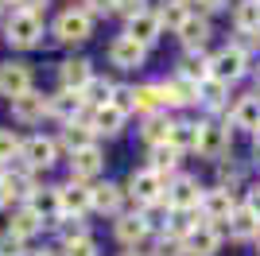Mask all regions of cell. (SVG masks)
Masks as SVG:
<instances>
[{"mask_svg":"<svg viewBox=\"0 0 260 256\" xmlns=\"http://www.w3.org/2000/svg\"><path fill=\"white\" fill-rule=\"evenodd\" d=\"M245 70H249V54L241 51L237 43H233V47H221V51L210 58V78H217V82H225V85L237 82Z\"/></svg>","mask_w":260,"mask_h":256,"instance_id":"6da1fadb","label":"cell"},{"mask_svg":"<svg viewBox=\"0 0 260 256\" xmlns=\"http://www.w3.org/2000/svg\"><path fill=\"white\" fill-rule=\"evenodd\" d=\"M39 35H43V20H39L35 12L20 8V12L8 20V43H12V47H20V51L35 47V43H39Z\"/></svg>","mask_w":260,"mask_h":256,"instance_id":"7a4b0ae2","label":"cell"},{"mask_svg":"<svg viewBox=\"0 0 260 256\" xmlns=\"http://www.w3.org/2000/svg\"><path fill=\"white\" fill-rule=\"evenodd\" d=\"M89 27H93V20H89V12H82V8H70V12H62V16L54 20L58 43H86Z\"/></svg>","mask_w":260,"mask_h":256,"instance_id":"3957f363","label":"cell"},{"mask_svg":"<svg viewBox=\"0 0 260 256\" xmlns=\"http://www.w3.org/2000/svg\"><path fill=\"white\" fill-rule=\"evenodd\" d=\"M128 186H132V194H136L144 206L163 202V198H167V179H163L159 171H152V167H148V171H132Z\"/></svg>","mask_w":260,"mask_h":256,"instance_id":"277c9868","label":"cell"},{"mask_svg":"<svg viewBox=\"0 0 260 256\" xmlns=\"http://www.w3.org/2000/svg\"><path fill=\"white\" fill-rule=\"evenodd\" d=\"M163 202L171 206L175 213H190L202 206V190H198V182L194 179H179L175 186H167V198Z\"/></svg>","mask_w":260,"mask_h":256,"instance_id":"5b68a950","label":"cell"},{"mask_svg":"<svg viewBox=\"0 0 260 256\" xmlns=\"http://www.w3.org/2000/svg\"><path fill=\"white\" fill-rule=\"evenodd\" d=\"M198 210L206 213V221H229V213L237 210V202H233V190L229 186H214V190L202 194V206Z\"/></svg>","mask_w":260,"mask_h":256,"instance_id":"8992f818","label":"cell"},{"mask_svg":"<svg viewBox=\"0 0 260 256\" xmlns=\"http://www.w3.org/2000/svg\"><path fill=\"white\" fill-rule=\"evenodd\" d=\"M27 89H31V70H27L23 62H4L0 66V93L4 97L16 101V97L27 93Z\"/></svg>","mask_w":260,"mask_h":256,"instance_id":"52a82bcc","label":"cell"},{"mask_svg":"<svg viewBox=\"0 0 260 256\" xmlns=\"http://www.w3.org/2000/svg\"><path fill=\"white\" fill-rule=\"evenodd\" d=\"M198 151L206 159H221L229 151V124H202L198 132Z\"/></svg>","mask_w":260,"mask_h":256,"instance_id":"ba28073f","label":"cell"},{"mask_svg":"<svg viewBox=\"0 0 260 256\" xmlns=\"http://www.w3.org/2000/svg\"><path fill=\"white\" fill-rule=\"evenodd\" d=\"M217 245H221V237H217L214 225H194V229L183 237L186 256H214V252H217Z\"/></svg>","mask_w":260,"mask_h":256,"instance_id":"9c48e42d","label":"cell"},{"mask_svg":"<svg viewBox=\"0 0 260 256\" xmlns=\"http://www.w3.org/2000/svg\"><path fill=\"white\" fill-rule=\"evenodd\" d=\"M144 54H148V47H140V43L128 39V35H120V39L109 43V58H113V66H120V70L140 66V62H144Z\"/></svg>","mask_w":260,"mask_h":256,"instance_id":"30bf717a","label":"cell"},{"mask_svg":"<svg viewBox=\"0 0 260 256\" xmlns=\"http://www.w3.org/2000/svg\"><path fill=\"white\" fill-rule=\"evenodd\" d=\"M20 155H23V163H27L31 171L51 167V163H54V140H47V136H31V140H23Z\"/></svg>","mask_w":260,"mask_h":256,"instance_id":"8fae6325","label":"cell"},{"mask_svg":"<svg viewBox=\"0 0 260 256\" xmlns=\"http://www.w3.org/2000/svg\"><path fill=\"white\" fill-rule=\"evenodd\" d=\"M58 82H62V89H70V93H82V89L93 82L89 62H86V58H70V62H62V66H58Z\"/></svg>","mask_w":260,"mask_h":256,"instance_id":"7c38bea8","label":"cell"},{"mask_svg":"<svg viewBox=\"0 0 260 256\" xmlns=\"http://www.w3.org/2000/svg\"><path fill=\"white\" fill-rule=\"evenodd\" d=\"M47 109H51V101H47L43 93L27 89V93H20L16 101H12V117H16V120H39Z\"/></svg>","mask_w":260,"mask_h":256,"instance_id":"4fadbf2b","label":"cell"},{"mask_svg":"<svg viewBox=\"0 0 260 256\" xmlns=\"http://www.w3.org/2000/svg\"><path fill=\"white\" fill-rule=\"evenodd\" d=\"M89 206H93V198H89V190L82 186V182L58 186V210H62V213H74V217H82V210H89Z\"/></svg>","mask_w":260,"mask_h":256,"instance_id":"5bb4252c","label":"cell"},{"mask_svg":"<svg viewBox=\"0 0 260 256\" xmlns=\"http://www.w3.org/2000/svg\"><path fill=\"white\" fill-rule=\"evenodd\" d=\"M163 89V105H194L198 101V85L190 82V78H171L167 85H159Z\"/></svg>","mask_w":260,"mask_h":256,"instance_id":"9a60e30c","label":"cell"},{"mask_svg":"<svg viewBox=\"0 0 260 256\" xmlns=\"http://www.w3.org/2000/svg\"><path fill=\"white\" fill-rule=\"evenodd\" d=\"M229 237H237V241L260 237V217L249 210V206H237V210L229 213Z\"/></svg>","mask_w":260,"mask_h":256,"instance_id":"2e32d148","label":"cell"},{"mask_svg":"<svg viewBox=\"0 0 260 256\" xmlns=\"http://www.w3.org/2000/svg\"><path fill=\"white\" fill-rule=\"evenodd\" d=\"M105 167V159H101L98 148H86V151H74V159H70V175H74V182L82 179H93L98 171Z\"/></svg>","mask_w":260,"mask_h":256,"instance_id":"e0dca14e","label":"cell"},{"mask_svg":"<svg viewBox=\"0 0 260 256\" xmlns=\"http://www.w3.org/2000/svg\"><path fill=\"white\" fill-rule=\"evenodd\" d=\"M120 124H124V113H120L113 101L101 105V109H93V117H89V128H93V132H105V136H117Z\"/></svg>","mask_w":260,"mask_h":256,"instance_id":"ac0fdd59","label":"cell"},{"mask_svg":"<svg viewBox=\"0 0 260 256\" xmlns=\"http://www.w3.org/2000/svg\"><path fill=\"white\" fill-rule=\"evenodd\" d=\"M128 39H136L140 47L155 43V39H159V16H152V12H140L136 20H128Z\"/></svg>","mask_w":260,"mask_h":256,"instance_id":"d6986e66","label":"cell"},{"mask_svg":"<svg viewBox=\"0 0 260 256\" xmlns=\"http://www.w3.org/2000/svg\"><path fill=\"white\" fill-rule=\"evenodd\" d=\"M233 23L241 35H260V0H241L233 8Z\"/></svg>","mask_w":260,"mask_h":256,"instance_id":"ffe728a7","label":"cell"},{"mask_svg":"<svg viewBox=\"0 0 260 256\" xmlns=\"http://www.w3.org/2000/svg\"><path fill=\"white\" fill-rule=\"evenodd\" d=\"M233 128H260V97H241L237 105H233Z\"/></svg>","mask_w":260,"mask_h":256,"instance_id":"44dd1931","label":"cell"},{"mask_svg":"<svg viewBox=\"0 0 260 256\" xmlns=\"http://www.w3.org/2000/svg\"><path fill=\"white\" fill-rule=\"evenodd\" d=\"M86 109V101H82V93H70V89H62V93H54L51 97V109L47 113H54V117H62V120H70L74 124V117Z\"/></svg>","mask_w":260,"mask_h":256,"instance_id":"7402d4cb","label":"cell"},{"mask_svg":"<svg viewBox=\"0 0 260 256\" xmlns=\"http://www.w3.org/2000/svg\"><path fill=\"white\" fill-rule=\"evenodd\" d=\"M198 132H202V124L179 120V124H171V136H167V144H171L175 151H190V148H198Z\"/></svg>","mask_w":260,"mask_h":256,"instance_id":"603a6c76","label":"cell"},{"mask_svg":"<svg viewBox=\"0 0 260 256\" xmlns=\"http://www.w3.org/2000/svg\"><path fill=\"white\" fill-rule=\"evenodd\" d=\"M179 39H183L190 51H198V47L210 39V23L202 20V16H186V23L179 27Z\"/></svg>","mask_w":260,"mask_h":256,"instance_id":"cb8c5ba5","label":"cell"},{"mask_svg":"<svg viewBox=\"0 0 260 256\" xmlns=\"http://www.w3.org/2000/svg\"><path fill=\"white\" fill-rule=\"evenodd\" d=\"M144 233H148V221H144L140 213H124V217L117 221V237L124 241V245H140Z\"/></svg>","mask_w":260,"mask_h":256,"instance_id":"d4e9b609","label":"cell"},{"mask_svg":"<svg viewBox=\"0 0 260 256\" xmlns=\"http://www.w3.org/2000/svg\"><path fill=\"white\" fill-rule=\"evenodd\" d=\"M113 93H117V85H113V82L93 78V82L82 89V101H86V105H93V109H101V105H109V101H113Z\"/></svg>","mask_w":260,"mask_h":256,"instance_id":"484cf974","label":"cell"},{"mask_svg":"<svg viewBox=\"0 0 260 256\" xmlns=\"http://www.w3.org/2000/svg\"><path fill=\"white\" fill-rule=\"evenodd\" d=\"M39 229H43V217H39V213H35L31 206H23V210L16 213V217H12V229H8V233H16V237L23 241V237L39 233Z\"/></svg>","mask_w":260,"mask_h":256,"instance_id":"4316f807","label":"cell"},{"mask_svg":"<svg viewBox=\"0 0 260 256\" xmlns=\"http://www.w3.org/2000/svg\"><path fill=\"white\" fill-rule=\"evenodd\" d=\"M132 105L140 113H155V109H163V89L159 85H136L132 89Z\"/></svg>","mask_w":260,"mask_h":256,"instance_id":"83f0119b","label":"cell"},{"mask_svg":"<svg viewBox=\"0 0 260 256\" xmlns=\"http://www.w3.org/2000/svg\"><path fill=\"white\" fill-rule=\"evenodd\" d=\"M179 74H183V78H190L194 85H202V82L210 78V58H202L198 51H190V54L183 58V66H179Z\"/></svg>","mask_w":260,"mask_h":256,"instance_id":"f1b7e54d","label":"cell"},{"mask_svg":"<svg viewBox=\"0 0 260 256\" xmlns=\"http://www.w3.org/2000/svg\"><path fill=\"white\" fill-rule=\"evenodd\" d=\"M155 16H159V27H175V31H179V27L186 23V16H190V12H186L179 0H163Z\"/></svg>","mask_w":260,"mask_h":256,"instance_id":"f546056e","label":"cell"},{"mask_svg":"<svg viewBox=\"0 0 260 256\" xmlns=\"http://www.w3.org/2000/svg\"><path fill=\"white\" fill-rule=\"evenodd\" d=\"M89 198H93V206H98L101 213H113V210L120 206V186H113V182L93 186V190H89Z\"/></svg>","mask_w":260,"mask_h":256,"instance_id":"4dcf8cb0","label":"cell"},{"mask_svg":"<svg viewBox=\"0 0 260 256\" xmlns=\"http://www.w3.org/2000/svg\"><path fill=\"white\" fill-rule=\"evenodd\" d=\"M62 148H70V151H86V148H93V128L70 124V128L62 132Z\"/></svg>","mask_w":260,"mask_h":256,"instance_id":"1f68e13d","label":"cell"},{"mask_svg":"<svg viewBox=\"0 0 260 256\" xmlns=\"http://www.w3.org/2000/svg\"><path fill=\"white\" fill-rule=\"evenodd\" d=\"M225 89H229L225 82L206 78V82L198 85V101H202V105H210V109H221V101H225Z\"/></svg>","mask_w":260,"mask_h":256,"instance_id":"d6a6232c","label":"cell"},{"mask_svg":"<svg viewBox=\"0 0 260 256\" xmlns=\"http://www.w3.org/2000/svg\"><path fill=\"white\" fill-rule=\"evenodd\" d=\"M167 136H171V120L148 117V124H144V140H148L152 148H159V144H167Z\"/></svg>","mask_w":260,"mask_h":256,"instance_id":"836d02e7","label":"cell"},{"mask_svg":"<svg viewBox=\"0 0 260 256\" xmlns=\"http://www.w3.org/2000/svg\"><path fill=\"white\" fill-rule=\"evenodd\" d=\"M54 225L62 229L66 245H70V241H82V237H86V221H82V217H74V213H62V217H54Z\"/></svg>","mask_w":260,"mask_h":256,"instance_id":"e575fe53","label":"cell"},{"mask_svg":"<svg viewBox=\"0 0 260 256\" xmlns=\"http://www.w3.org/2000/svg\"><path fill=\"white\" fill-rule=\"evenodd\" d=\"M175 163H179V151L171 148V144H159V148H152V171H171Z\"/></svg>","mask_w":260,"mask_h":256,"instance_id":"d590c367","label":"cell"},{"mask_svg":"<svg viewBox=\"0 0 260 256\" xmlns=\"http://www.w3.org/2000/svg\"><path fill=\"white\" fill-rule=\"evenodd\" d=\"M31 210L43 217V213H58V190H35L31 194Z\"/></svg>","mask_w":260,"mask_h":256,"instance_id":"8d00e7d4","label":"cell"},{"mask_svg":"<svg viewBox=\"0 0 260 256\" xmlns=\"http://www.w3.org/2000/svg\"><path fill=\"white\" fill-rule=\"evenodd\" d=\"M20 148H23V144H20V136H16L12 128H0V163L12 159V155H16Z\"/></svg>","mask_w":260,"mask_h":256,"instance_id":"74e56055","label":"cell"},{"mask_svg":"<svg viewBox=\"0 0 260 256\" xmlns=\"http://www.w3.org/2000/svg\"><path fill=\"white\" fill-rule=\"evenodd\" d=\"M66 256H98V245H93L89 237H82V241H70V245H66Z\"/></svg>","mask_w":260,"mask_h":256,"instance_id":"f35d334b","label":"cell"},{"mask_svg":"<svg viewBox=\"0 0 260 256\" xmlns=\"http://www.w3.org/2000/svg\"><path fill=\"white\" fill-rule=\"evenodd\" d=\"M155 256H186L183 241H175V237H163L159 245H155Z\"/></svg>","mask_w":260,"mask_h":256,"instance_id":"ab89813d","label":"cell"},{"mask_svg":"<svg viewBox=\"0 0 260 256\" xmlns=\"http://www.w3.org/2000/svg\"><path fill=\"white\" fill-rule=\"evenodd\" d=\"M20 248H23V241L16 233H4V237H0V256H23Z\"/></svg>","mask_w":260,"mask_h":256,"instance_id":"60d3db41","label":"cell"},{"mask_svg":"<svg viewBox=\"0 0 260 256\" xmlns=\"http://www.w3.org/2000/svg\"><path fill=\"white\" fill-rule=\"evenodd\" d=\"M144 4H148V0H117V12H124L128 20H136V16L144 12Z\"/></svg>","mask_w":260,"mask_h":256,"instance_id":"b9f144b4","label":"cell"},{"mask_svg":"<svg viewBox=\"0 0 260 256\" xmlns=\"http://www.w3.org/2000/svg\"><path fill=\"white\" fill-rule=\"evenodd\" d=\"M89 12L93 16H109V12H117V0H86Z\"/></svg>","mask_w":260,"mask_h":256,"instance_id":"7bdbcfd3","label":"cell"},{"mask_svg":"<svg viewBox=\"0 0 260 256\" xmlns=\"http://www.w3.org/2000/svg\"><path fill=\"white\" fill-rule=\"evenodd\" d=\"M113 97H117L113 105H117L120 113H128V109H136V105H132V89H117V93H113Z\"/></svg>","mask_w":260,"mask_h":256,"instance_id":"ee69618b","label":"cell"},{"mask_svg":"<svg viewBox=\"0 0 260 256\" xmlns=\"http://www.w3.org/2000/svg\"><path fill=\"white\" fill-rule=\"evenodd\" d=\"M194 4H198L202 12H221V8L229 4V0H194Z\"/></svg>","mask_w":260,"mask_h":256,"instance_id":"f6af8a7d","label":"cell"},{"mask_svg":"<svg viewBox=\"0 0 260 256\" xmlns=\"http://www.w3.org/2000/svg\"><path fill=\"white\" fill-rule=\"evenodd\" d=\"M245 206H249V210L260 217V186H252V190H249V202H245Z\"/></svg>","mask_w":260,"mask_h":256,"instance_id":"bcb514c9","label":"cell"},{"mask_svg":"<svg viewBox=\"0 0 260 256\" xmlns=\"http://www.w3.org/2000/svg\"><path fill=\"white\" fill-rule=\"evenodd\" d=\"M12 202V194H8V186H4V182H0V210H4V206Z\"/></svg>","mask_w":260,"mask_h":256,"instance_id":"7dc6e473","label":"cell"},{"mask_svg":"<svg viewBox=\"0 0 260 256\" xmlns=\"http://www.w3.org/2000/svg\"><path fill=\"white\" fill-rule=\"evenodd\" d=\"M27 256H54V252H47V248H43V252H27Z\"/></svg>","mask_w":260,"mask_h":256,"instance_id":"c3c4849f","label":"cell"},{"mask_svg":"<svg viewBox=\"0 0 260 256\" xmlns=\"http://www.w3.org/2000/svg\"><path fill=\"white\" fill-rule=\"evenodd\" d=\"M120 256H144V252H120Z\"/></svg>","mask_w":260,"mask_h":256,"instance_id":"681fc988","label":"cell"},{"mask_svg":"<svg viewBox=\"0 0 260 256\" xmlns=\"http://www.w3.org/2000/svg\"><path fill=\"white\" fill-rule=\"evenodd\" d=\"M256 148H260V128H256Z\"/></svg>","mask_w":260,"mask_h":256,"instance_id":"f907efd6","label":"cell"},{"mask_svg":"<svg viewBox=\"0 0 260 256\" xmlns=\"http://www.w3.org/2000/svg\"><path fill=\"white\" fill-rule=\"evenodd\" d=\"M256 97H260V78H256Z\"/></svg>","mask_w":260,"mask_h":256,"instance_id":"816d5d0a","label":"cell"},{"mask_svg":"<svg viewBox=\"0 0 260 256\" xmlns=\"http://www.w3.org/2000/svg\"><path fill=\"white\" fill-rule=\"evenodd\" d=\"M0 182H4V167H0Z\"/></svg>","mask_w":260,"mask_h":256,"instance_id":"f5cc1de1","label":"cell"},{"mask_svg":"<svg viewBox=\"0 0 260 256\" xmlns=\"http://www.w3.org/2000/svg\"><path fill=\"white\" fill-rule=\"evenodd\" d=\"M256 252H260V241H256Z\"/></svg>","mask_w":260,"mask_h":256,"instance_id":"db71d44e","label":"cell"},{"mask_svg":"<svg viewBox=\"0 0 260 256\" xmlns=\"http://www.w3.org/2000/svg\"><path fill=\"white\" fill-rule=\"evenodd\" d=\"M179 4H186V0H179Z\"/></svg>","mask_w":260,"mask_h":256,"instance_id":"11a10c76","label":"cell"}]
</instances>
